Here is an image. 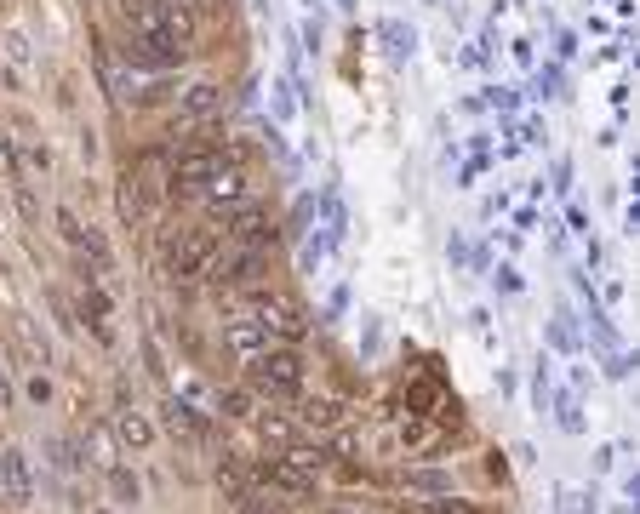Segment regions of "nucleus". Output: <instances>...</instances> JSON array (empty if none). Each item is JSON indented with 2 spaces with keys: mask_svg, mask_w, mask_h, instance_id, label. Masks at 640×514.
Masks as SVG:
<instances>
[{
  "mask_svg": "<svg viewBox=\"0 0 640 514\" xmlns=\"http://www.w3.org/2000/svg\"><path fill=\"white\" fill-rule=\"evenodd\" d=\"M115 435H120V446L143 452V446L155 440V423H149L143 412H132V406H120V412H115Z\"/></svg>",
  "mask_w": 640,
  "mask_h": 514,
  "instance_id": "9b49d317",
  "label": "nucleus"
},
{
  "mask_svg": "<svg viewBox=\"0 0 640 514\" xmlns=\"http://www.w3.org/2000/svg\"><path fill=\"white\" fill-rule=\"evenodd\" d=\"M200 195H206V206H212V212H223V218H229V212H240V206H252V178H246L235 160H229V166H218L212 178L200 183Z\"/></svg>",
  "mask_w": 640,
  "mask_h": 514,
  "instance_id": "39448f33",
  "label": "nucleus"
},
{
  "mask_svg": "<svg viewBox=\"0 0 640 514\" xmlns=\"http://www.w3.org/2000/svg\"><path fill=\"white\" fill-rule=\"evenodd\" d=\"M223 343H229V349H235L240 360H258L263 349H269V332H263L258 320H252L246 309H240V315L223 320Z\"/></svg>",
  "mask_w": 640,
  "mask_h": 514,
  "instance_id": "6e6552de",
  "label": "nucleus"
},
{
  "mask_svg": "<svg viewBox=\"0 0 640 514\" xmlns=\"http://www.w3.org/2000/svg\"><path fill=\"white\" fill-rule=\"evenodd\" d=\"M435 514H475V509H463V503H435Z\"/></svg>",
  "mask_w": 640,
  "mask_h": 514,
  "instance_id": "aec40b11",
  "label": "nucleus"
},
{
  "mask_svg": "<svg viewBox=\"0 0 640 514\" xmlns=\"http://www.w3.org/2000/svg\"><path fill=\"white\" fill-rule=\"evenodd\" d=\"M0 486H6V503H12V509L35 503V475H29V457H23L18 446L0 452Z\"/></svg>",
  "mask_w": 640,
  "mask_h": 514,
  "instance_id": "0eeeda50",
  "label": "nucleus"
},
{
  "mask_svg": "<svg viewBox=\"0 0 640 514\" xmlns=\"http://www.w3.org/2000/svg\"><path fill=\"white\" fill-rule=\"evenodd\" d=\"M109 486H115V497H138V480L126 475V469H115V475H109Z\"/></svg>",
  "mask_w": 640,
  "mask_h": 514,
  "instance_id": "f3484780",
  "label": "nucleus"
},
{
  "mask_svg": "<svg viewBox=\"0 0 640 514\" xmlns=\"http://www.w3.org/2000/svg\"><path fill=\"white\" fill-rule=\"evenodd\" d=\"M58 229H63V240H69V246L80 252V240H86V229H80V218L69 212V206H58Z\"/></svg>",
  "mask_w": 640,
  "mask_h": 514,
  "instance_id": "dca6fc26",
  "label": "nucleus"
},
{
  "mask_svg": "<svg viewBox=\"0 0 640 514\" xmlns=\"http://www.w3.org/2000/svg\"><path fill=\"white\" fill-rule=\"evenodd\" d=\"M412 406H418V412L423 406H435V383H418V389H412Z\"/></svg>",
  "mask_w": 640,
  "mask_h": 514,
  "instance_id": "a211bd4d",
  "label": "nucleus"
},
{
  "mask_svg": "<svg viewBox=\"0 0 640 514\" xmlns=\"http://www.w3.org/2000/svg\"><path fill=\"white\" fill-rule=\"evenodd\" d=\"M218 412L223 417H258V412H252V389H223Z\"/></svg>",
  "mask_w": 640,
  "mask_h": 514,
  "instance_id": "2eb2a0df",
  "label": "nucleus"
},
{
  "mask_svg": "<svg viewBox=\"0 0 640 514\" xmlns=\"http://www.w3.org/2000/svg\"><path fill=\"white\" fill-rule=\"evenodd\" d=\"M258 435H263V446H275V452H286V446H298V423H286V417L263 412V417H258Z\"/></svg>",
  "mask_w": 640,
  "mask_h": 514,
  "instance_id": "f8f14e48",
  "label": "nucleus"
},
{
  "mask_svg": "<svg viewBox=\"0 0 640 514\" xmlns=\"http://www.w3.org/2000/svg\"><path fill=\"white\" fill-rule=\"evenodd\" d=\"M223 240L218 229H200V223H183L166 235V275L172 280H206V269L218 263Z\"/></svg>",
  "mask_w": 640,
  "mask_h": 514,
  "instance_id": "f03ea898",
  "label": "nucleus"
},
{
  "mask_svg": "<svg viewBox=\"0 0 640 514\" xmlns=\"http://www.w3.org/2000/svg\"><path fill=\"white\" fill-rule=\"evenodd\" d=\"M160 429H166L172 440H200V435H206V429H200V417H195V406H183L178 395L160 406Z\"/></svg>",
  "mask_w": 640,
  "mask_h": 514,
  "instance_id": "9d476101",
  "label": "nucleus"
},
{
  "mask_svg": "<svg viewBox=\"0 0 640 514\" xmlns=\"http://www.w3.org/2000/svg\"><path fill=\"white\" fill-rule=\"evenodd\" d=\"M263 275H269V246H235V240H229V252H218V263L206 269L212 286H252V292H258Z\"/></svg>",
  "mask_w": 640,
  "mask_h": 514,
  "instance_id": "20e7f679",
  "label": "nucleus"
},
{
  "mask_svg": "<svg viewBox=\"0 0 640 514\" xmlns=\"http://www.w3.org/2000/svg\"><path fill=\"white\" fill-rule=\"evenodd\" d=\"M298 423H303V429H332V423H343V406H338V400H303Z\"/></svg>",
  "mask_w": 640,
  "mask_h": 514,
  "instance_id": "ddd939ff",
  "label": "nucleus"
},
{
  "mask_svg": "<svg viewBox=\"0 0 640 514\" xmlns=\"http://www.w3.org/2000/svg\"><path fill=\"white\" fill-rule=\"evenodd\" d=\"M246 315L269 332V343H286V349H298L303 337H309V315H303V303L292 292H252Z\"/></svg>",
  "mask_w": 640,
  "mask_h": 514,
  "instance_id": "7ed1b4c3",
  "label": "nucleus"
},
{
  "mask_svg": "<svg viewBox=\"0 0 640 514\" xmlns=\"http://www.w3.org/2000/svg\"><path fill=\"white\" fill-rule=\"evenodd\" d=\"M246 389L252 395H269V400H292L303 395V355L298 349H286V343H269L258 360H246Z\"/></svg>",
  "mask_w": 640,
  "mask_h": 514,
  "instance_id": "f257e3e1",
  "label": "nucleus"
},
{
  "mask_svg": "<svg viewBox=\"0 0 640 514\" xmlns=\"http://www.w3.org/2000/svg\"><path fill=\"white\" fill-rule=\"evenodd\" d=\"M0 412H12V383H6V372H0Z\"/></svg>",
  "mask_w": 640,
  "mask_h": 514,
  "instance_id": "6ab92c4d",
  "label": "nucleus"
},
{
  "mask_svg": "<svg viewBox=\"0 0 640 514\" xmlns=\"http://www.w3.org/2000/svg\"><path fill=\"white\" fill-rule=\"evenodd\" d=\"M258 480H269L280 492H315V469H303L298 457H269V463H258Z\"/></svg>",
  "mask_w": 640,
  "mask_h": 514,
  "instance_id": "1a4fd4ad",
  "label": "nucleus"
},
{
  "mask_svg": "<svg viewBox=\"0 0 640 514\" xmlns=\"http://www.w3.org/2000/svg\"><path fill=\"white\" fill-rule=\"evenodd\" d=\"M0 172H6V183H23V160H18V138L12 132H0Z\"/></svg>",
  "mask_w": 640,
  "mask_h": 514,
  "instance_id": "4468645a",
  "label": "nucleus"
},
{
  "mask_svg": "<svg viewBox=\"0 0 640 514\" xmlns=\"http://www.w3.org/2000/svg\"><path fill=\"white\" fill-rule=\"evenodd\" d=\"M218 115H223V86L200 80V86H189V92L178 98V109H172V126H178V132H195V126H212Z\"/></svg>",
  "mask_w": 640,
  "mask_h": 514,
  "instance_id": "423d86ee",
  "label": "nucleus"
}]
</instances>
